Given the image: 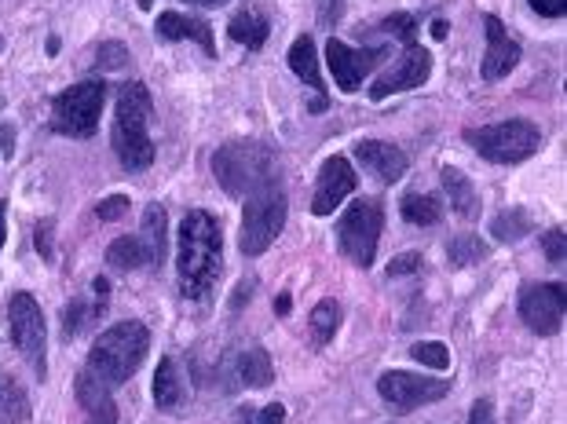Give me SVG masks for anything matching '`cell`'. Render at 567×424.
<instances>
[{
  "label": "cell",
  "mask_w": 567,
  "mask_h": 424,
  "mask_svg": "<svg viewBox=\"0 0 567 424\" xmlns=\"http://www.w3.org/2000/svg\"><path fill=\"white\" fill-rule=\"evenodd\" d=\"M147 121H150L147 85L129 81V85L118 92L114 125H110V143H114V154H118L125 172H143L154 165V139H150L147 132Z\"/></svg>",
  "instance_id": "3957f363"
},
{
  "label": "cell",
  "mask_w": 567,
  "mask_h": 424,
  "mask_svg": "<svg viewBox=\"0 0 567 424\" xmlns=\"http://www.w3.org/2000/svg\"><path fill=\"white\" fill-rule=\"evenodd\" d=\"M483 256H487V242L476 238V234H458V238H450L447 242V260L458 267H469V264H480Z\"/></svg>",
  "instance_id": "4dcf8cb0"
},
{
  "label": "cell",
  "mask_w": 567,
  "mask_h": 424,
  "mask_svg": "<svg viewBox=\"0 0 567 424\" xmlns=\"http://www.w3.org/2000/svg\"><path fill=\"white\" fill-rule=\"evenodd\" d=\"M465 143L487 161H494V165H520L538 150L542 132L524 117H513V121H498V125L487 128H469Z\"/></svg>",
  "instance_id": "5b68a950"
},
{
  "label": "cell",
  "mask_w": 567,
  "mask_h": 424,
  "mask_svg": "<svg viewBox=\"0 0 567 424\" xmlns=\"http://www.w3.org/2000/svg\"><path fill=\"white\" fill-rule=\"evenodd\" d=\"M432 74V55L421 44H407V52L399 55L396 63L388 66L385 74L370 85V99H385L396 96V92H407V88H421Z\"/></svg>",
  "instance_id": "4fadbf2b"
},
{
  "label": "cell",
  "mask_w": 567,
  "mask_h": 424,
  "mask_svg": "<svg viewBox=\"0 0 567 424\" xmlns=\"http://www.w3.org/2000/svg\"><path fill=\"white\" fill-rule=\"evenodd\" d=\"M238 381L246 388H268L275 381V366H271L268 351L264 348H249L238 355Z\"/></svg>",
  "instance_id": "603a6c76"
},
{
  "label": "cell",
  "mask_w": 567,
  "mask_h": 424,
  "mask_svg": "<svg viewBox=\"0 0 567 424\" xmlns=\"http://www.w3.org/2000/svg\"><path fill=\"white\" fill-rule=\"evenodd\" d=\"M355 169L352 161L341 158V154H333V158L322 161L319 169V183H315V198H311V212L315 216H330L337 205L355 191Z\"/></svg>",
  "instance_id": "5bb4252c"
},
{
  "label": "cell",
  "mask_w": 567,
  "mask_h": 424,
  "mask_svg": "<svg viewBox=\"0 0 567 424\" xmlns=\"http://www.w3.org/2000/svg\"><path fill=\"white\" fill-rule=\"evenodd\" d=\"M0 106H4V99H0Z\"/></svg>",
  "instance_id": "681fc988"
},
{
  "label": "cell",
  "mask_w": 567,
  "mask_h": 424,
  "mask_svg": "<svg viewBox=\"0 0 567 424\" xmlns=\"http://www.w3.org/2000/svg\"><path fill=\"white\" fill-rule=\"evenodd\" d=\"M341 11H344V0H319V26L333 30V26L341 22Z\"/></svg>",
  "instance_id": "f35d334b"
},
{
  "label": "cell",
  "mask_w": 567,
  "mask_h": 424,
  "mask_svg": "<svg viewBox=\"0 0 567 424\" xmlns=\"http://www.w3.org/2000/svg\"><path fill=\"white\" fill-rule=\"evenodd\" d=\"M410 359L421 362V366H432V370H447L450 351H447V344H439V340H421V344L410 348Z\"/></svg>",
  "instance_id": "1f68e13d"
},
{
  "label": "cell",
  "mask_w": 567,
  "mask_h": 424,
  "mask_svg": "<svg viewBox=\"0 0 567 424\" xmlns=\"http://www.w3.org/2000/svg\"><path fill=\"white\" fill-rule=\"evenodd\" d=\"M176 271H180V293L187 300L209 297V289L216 286V278L224 271V231L205 209H194L183 216Z\"/></svg>",
  "instance_id": "6da1fadb"
},
{
  "label": "cell",
  "mask_w": 567,
  "mask_h": 424,
  "mask_svg": "<svg viewBox=\"0 0 567 424\" xmlns=\"http://www.w3.org/2000/svg\"><path fill=\"white\" fill-rule=\"evenodd\" d=\"M289 311H293V304H289V297H286V293H279V297H275V315H282V318H286Z\"/></svg>",
  "instance_id": "7bdbcfd3"
},
{
  "label": "cell",
  "mask_w": 567,
  "mask_h": 424,
  "mask_svg": "<svg viewBox=\"0 0 567 424\" xmlns=\"http://www.w3.org/2000/svg\"><path fill=\"white\" fill-rule=\"evenodd\" d=\"M286 421V406L282 403H271V406H264V410H242V424H282Z\"/></svg>",
  "instance_id": "e575fe53"
},
{
  "label": "cell",
  "mask_w": 567,
  "mask_h": 424,
  "mask_svg": "<svg viewBox=\"0 0 567 424\" xmlns=\"http://www.w3.org/2000/svg\"><path fill=\"white\" fill-rule=\"evenodd\" d=\"M150 4H154V0H140V8H150Z\"/></svg>",
  "instance_id": "7dc6e473"
},
{
  "label": "cell",
  "mask_w": 567,
  "mask_h": 424,
  "mask_svg": "<svg viewBox=\"0 0 567 424\" xmlns=\"http://www.w3.org/2000/svg\"><path fill=\"white\" fill-rule=\"evenodd\" d=\"M542 249H546V256L553 260V264H564V231L553 227V231L542 238Z\"/></svg>",
  "instance_id": "74e56055"
},
{
  "label": "cell",
  "mask_w": 567,
  "mask_h": 424,
  "mask_svg": "<svg viewBox=\"0 0 567 424\" xmlns=\"http://www.w3.org/2000/svg\"><path fill=\"white\" fill-rule=\"evenodd\" d=\"M0 417L8 421H30V399L8 370H0Z\"/></svg>",
  "instance_id": "484cf974"
},
{
  "label": "cell",
  "mask_w": 567,
  "mask_h": 424,
  "mask_svg": "<svg viewBox=\"0 0 567 424\" xmlns=\"http://www.w3.org/2000/svg\"><path fill=\"white\" fill-rule=\"evenodd\" d=\"M469 424H494V406H491V399H480V403L472 406Z\"/></svg>",
  "instance_id": "b9f144b4"
},
{
  "label": "cell",
  "mask_w": 567,
  "mask_h": 424,
  "mask_svg": "<svg viewBox=\"0 0 567 424\" xmlns=\"http://www.w3.org/2000/svg\"><path fill=\"white\" fill-rule=\"evenodd\" d=\"M107 264L114 267V271H136L140 264H147V253H143L140 238L125 234V238H118V242H110L107 245Z\"/></svg>",
  "instance_id": "f1b7e54d"
},
{
  "label": "cell",
  "mask_w": 567,
  "mask_h": 424,
  "mask_svg": "<svg viewBox=\"0 0 567 424\" xmlns=\"http://www.w3.org/2000/svg\"><path fill=\"white\" fill-rule=\"evenodd\" d=\"M531 8H535L538 15H546V19H560L567 11V0H531Z\"/></svg>",
  "instance_id": "ab89813d"
},
{
  "label": "cell",
  "mask_w": 567,
  "mask_h": 424,
  "mask_svg": "<svg viewBox=\"0 0 567 424\" xmlns=\"http://www.w3.org/2000/svg\"><path fill=\"white\" fill-rule=\"evenodd\" d=\"M0 424H11V421H4V417H0Z\"/></svg>",
  "instance_id": "c3c4849f"
},
{
  "label": "cell",
  "mask_w": 567,
  "mask_h": 424,
  "mask_svg": "<svg viewBox=\"0 0 567 424\" xmlns=\"http://www.w3.org/2000/svg\"><path fill=\"white\" fill-rule=\"evenodd\" d=\"M385 55H388L385 44H377V48H359V52L348 48L344 41H337V37L326 44V63H330L333 81L341 85V92H359L366 74H370Z\"/></svg>",
  "instance_id": "7c38bea8"
},
{
  "label": "cell",
  "mask_w": 567,
  "mask_h": 424,
  "mask_svg": "<svg viewBox=\"0 0 567 424\" xmlns=\"http://www.w3.org/2000/svg\"><path fill=\"white\" fill-rule=\"evenodd\" d=\"M96 212H99V220L114 223L129 212V198H125V194H110V198H103V202L96 205Z\"/></svg>",
  "instance_id": "d590c367"
},
{
  "label": "cell",
  "mask_w": 567,
  "mask_h": 424,
  "mask_svg": "<svg viewBox=\"0 0 567 424\" xmlns=\"http://www.w3.org/2000/svg\"><path fill=\"white\" fill-rule=\"evenodd\" d=\"M0 249H4V202H0Z\"/></svg>",
  "instance_id": "f6af8a7d"
},
{
  "label": "cell",
  "mask_w": 567,
  "mask_h": 424,
  "mask_svg": "<svg viewBox=\"0 0 567 424\" xmlns=\"http://www.w3.org/2000/svg\"><path fill=\"white\" fill-rule=\"evenodd\" d=\"M308 329H311V344L322 348V344H330L333 333L341 329V304L333 297L319 300L315 308H311V318H308Z\"/></svg>",
  "instance_id": "d4e9b609"
},
{
  "label": "cell",
  "mask_w": 567,
  "mask_h": 424,
  "mask_svg": "<svg viewBox=\"0 0 567 424\" xmlns=\"http://www.w3.org/2000/svg\"><path fill=\"white\" fill-rule=\"evenodd\" d=\"M289 66H293V74H297L304 85L315 88V96H326L319 55H315V41H311V37H297V41H293V48H289Z\"/></svg>",
  "instance_id": "ffe728a7"
},
{
  "label": "cell",
  "mask_w": 567,
  "mask_h": 424,
  "mask_svg": "<svg viewBox=\"0 0 567 424\" xmlns=\"http://www.w3.org/2000/svg\"><path fill=\"white\" fill-rule=\"evenodd\" d=\"M74 388H77V403L85 410V424H118V406H114L107 384L99 381L96 373L92 370L77 373Z\"/></svg>",
  "instance_id": "e0dca14e"
},
{
  "label": "cell",
  "mask_w": 567,
  "mask_h": 424,
  "mask_svg": "<svg viewBox=\"0 0 567 424\" xmlns=\"http://www.w3.org/2000/svg\"><path fill=\"white\" fill-rule=\"evenodd\" d=\"M107 311V300H96L92 308H88L85 300H74V304H66L63 311V340H74L77 333H85L99 315Z\"/></svg>",
  "instance_id": "4316f807"
},
{
  "label": "cell",
  "mask_w": 567,
  "mask_h": 424,
  "mask_svg": "<svg viewBox=\"0 0 567 424\" xmlns=\"http://www.w3.org/2000/svg\"><path fill=\"white\" fill-rule=\"evenodd\" d=\"M213 172L231 198H253L260 191L282 187L279 154L257 139H235L213 154Z\"/></svg>",
  "instance_id": "7a4b0ae2"
},
{
  "label": "cell",
  "mask_w": 567,
  "mask_h": 424,
  "mask_svg": "<svg viewBox=\"0 0 567 424\" xmlns=\"http://www.w3.org/2000/svg\"><path fill=\"white\" fill-rule=\"evenodd\" d=\"M96 66L99 70H121V66H129V52H125V44H99L96 48Z\"/></svg>",
  "instance_id": "d6a6232c"
},
{
  "label": "cell",
  "mask_w": 567,
  "mask_h": 424,
  "mask_svg": "<svg viewBox=\"0 0 567 424\" xmlns=\"http://www.w3.org/2000/svg\"><path fill=\"white\" fill-rule=\"evenodd\" d=\"M355 158L363 161L366 172H374L381 183H399L403 180V172L410 169V158L396 143H385V139H363L359 147H355Z\"/></svg>",
  "instance_id": "2e32d148"
},
{
  "label": "cell",
  "mask_w": 567,
  "mask_h": 424,
  "mask_svg": "<svg viewBox=\"0 0 567 424\" xmlns=\"http://www.w3.org/2000/svg\"><path fill=\"white\" fill-rule=\"evenodd\" d=\"M567 293L560 282H542V286H527L520 293V318L527 322L531 333L538 337H553L564 326Z\"/></svg>",
  "instance_id": "8fae6325"
},
{
  "label": "cell",
  "mask_w": 567,
  "mask_h": 424,
  "mask_svg": "<svg viewBox=\"0 0 567 424\" xmlns=\"http://www.w3.org/2000/svg\"><path fill=\"white\" fill-rule=\"evenodd\" d=\"M443 187H447V194H450V205L461 212V216H480V198H476V191H472V183H469V176L461 169H454V165H447L443 169Z\"/></svg>",
  "instance_id": "cb8c5ba5"
},
{
  "label": "cell",
  "mask_w": 567,
  "mask_h": 424,
  "mask_svg": "<svg viewBox=\"0 0 567 424\" xmlns=\"http://www.w3.org/2000/svg\"><path fill=\"white\" fill-rule=\"evenodd\" d=\"M377 392L385 399L388 406H396V410H418L425 403H439L443 395L450 392L447 381H432V377H421V373H410V370H388L381 373V381H377Z\"/></svg>",
  "instance_id": "30bf717a"
},
{
  "label": "cell",
  "mask_w": 567,
  "mask_h": 424,
  "mask_svg": "<svg viewBox=\"0 0 567 424\" xmlns=\"http://www.w3.org/2000/svg\"><path fill=\"white\" fill-rule=\"evenodd\" d=\"M165 238H169V220H165V209L158 202H150L143 209V227H140V245L147 253L150 267L165 264Z\"/></svg>",
  "instance_id": "d6986e66"
},
{
  "label": "cell",
  "mask_w": 567,
  "mask_h": 424,
  "mask_svg": "<svg viewBox=\"0 0 567 424\" xmlns=\"http://www.w3.org/2000/svg\"><path fill=\"white\" fill-rule=\"evenodd\" d=\"M286 194L282 187L260 191L253 198H246V212H242V231H238V249L246 256L268 253L271 242L279 238L282 223H286Z\"/></svg>",
  "instance_id": "52a82bcc"
},
{
  "label": "cell",
  "mask_w": 567,
  "mask_h": 424,
  "mask_svg": "<svg viewBox=\"0 0 567 424\" xmlns=\"http://www.w3.org/2000/svg\"><path fill=\"white\" fill-rule=\"evenodd\" d=\"M154 403H158V410H180L183 406L180 370L172 359H161L158 370H154Z\"/></svg>",
  "instance_id": "7402d4cb"
},
{
  "label": "cell",
  "mask_w": 567,
  "mask_h": 424,
  "mask_svg": "<svg viewBox=\"0 0 567 424\" xmlns=\"http://www.w3.org/2000/svg\"><path fill=\"white\" fill-rule=\"evenodd\" d=\"M483 26H487V55H483L480 74L483 81H502V77L513 74L516 63H520V44L505 33L502 19H494V15H487Z\"/></svg>",
  "instance_id": "9a60e30c"
},
{
  "label": "cell",
  "mask_w": 567,
  "mask_h": 424,
  "mask_svg": "<svg viewBox=\"0 0 567 424\" xmlns=\"http://www.w3.org/2000/svg\"><path fill=\"white\" fill-rule=\"evenodd\" d=\"M531 227L535 223H531V216L524 209H505L491 220V234L498 242H520L524 234H531Z\"/></svg>",
  "instance_id": "f546056e"
},
{
  "label": "cell",
  "mask_w": 567,
  "mask_h": 424,
  "mask_svg": "<svg viewBox=\"0 0 567 424\" xmlns=\"http://www.w3.org/2000/svg\"><path fill=\"white\" fill-rule=\"evenodd\" d=\"M37 253L52 260V223H37Z\"/></svg>",
  "instance_id": "60d3db41"
},
{
  "label": "cell",
  "mask_w": 567,
  "mask_h": 424,
  "mask_svg": "<svg viewBox=\"0 0 567 424\" xmlns=\"http://www.w3.org/2000/svg\"><path fill=\"white\" fill-rule=\"evenodd\" d=\"M381 30L399 37V41L414 44V37H418V19H414V15H388V19L381 22Z\"/></svg>",
  "instance_id": "836d02e7"
},
{
  "label": "cell",
  "mask_w": 567,
  "mask_h": 424,
  "mask_svg": "<svg viewBox=\"0 0 567 424\" xmlns=\"http://www.w3.org/2000/svg\"><path fill=\"white\" fill-rule=\"evenodd\" d=\"M187 4H224V0H187Z\"/></svg>",
  "instance_id": "bcb514c9"
},
{
  "label": "cell",
  "mask_w": 567,
  "mask_h": 424,
  "mask_svg": "<svg viewBox=\"0 0 567 424\" xmlns=\"http://www.w3.org/2000/svg\"><path fill=\"white\" fill-rule=\"evenodd\" d=\"M403 220L414 223V227H432V223L443 220V205L432 194H407L403 198Z\"/></svg>",
  "instance_id": "83f0119b"
},
{
  "label": "cell",
  "mask_w": 567,
  "mask_h": 424,
  "mask_svg": "<svg viewBox=\"0 0 567 424\" xmlns=\"http://www.w3.org/2000/svg\"><path fill=\"white\" fill-rule=\"evenodd\" d=\"M150 351V329L143 322H118V326L103 329L88 351V370L96 373L99 381L107 384H125L132 373L140 370Z\"/></svg>",
  "instance_id": "277c9868"
},
{
  "label": "cell",
  "mask_w": 567,
  "mask_h": 424,
  "mask_svg": "<svg viewBox=\"0 0 567 424\" xmlns=\"http://www.w3.org/2000/svg\"><path fill=\"white\" fill-rule=\"evenodd\" d=\"M268 33H271V26H268V19L260 15V11H238L235 19L227 22V37L231 41H238L242 48H264V41H268Z\"/></svg>",
  "instance_id": "44dd1931"
},
{
  "label": "cell",
  "mask_w": 567,
  "mask_h": 424,
  "mask_svg": "<svg viewBox=\"0 0 567 424\" xmlns=\"http://www.w3.org/2000/svg\"><path fill=\"white\" fill-rule=\"evenodd\" d=\"M381 227H385V209L377 198H359V202L348 205V212L341 216V227H337V245L341 253L359 267H370L377 256V238H381Z\"/></svg>",
  "instance_id": "ba28073f"
},
{
  "label": "cell",
  "mask_w": 567,
  "mask_h": 424,
  "mask_svg": "<svg viewBox=\"0 0 567 424\" xmlns=\"http://www.w3.org/2000/svg\"><path fill=\"white\" fill-rule=\"evenodd\" d=\"M8 326H11V344L30 359L33 373L44 377L48 373V366H44V315L30 293H11Z\"/></svg>",
  "instance_id": "9c48e42d"
},
{
  "label": "cell",
  "mask_w": 567,
  "mask_h": 424,
  "mask_svg": "<svg viewBox=\"0 0 567 424\" xmlns=\"http://www.w3.org/2000/svg\"><path fill=\"white\" fill-rule=\"evenodd\" d=\"M432 33H436L439 41H443V37H447V22H443V19H436V22H432Z\"/></svg>",
  "instance_id": "ee69618b"
},
{
  "label": "cell",
  "mask_w": 567,
  "mask_h": 424,
  "mask_svg": "<svg viewBox=\"0 0 567 424\" xmlns=\"http://www.w3.org/2000/svg\"><path fill=\"white\" fill-rule=\"evenodd\" d=\"M103 103H107V85L103 81H81L70 85L63 96H55L52 106V125L63 136H96L99 117H103Z\"/></svg>",
  "instance_id": "8992f818"
},
{
  "label": "cell",
  "mask_w": 567,
  "mask_h": 424,
  "mask_svg": "<svg viewBox=\"0 0 567 424\" xmlns=\"http://www.w3.org/2000/svg\"><path fill=\"white\" fill-rule=\"evenodd\" d=\"M418 267H421L418 253H403V256H396V260L388 264V278H407V275H414Z\"/></svg>",
  "instance_id": "8d00e7d4"
},
{
  "label": "cell",
  "mask_w": 567,
  "mask_h": 424,
  "mask_svg": "<svg viewBox=\"0 0 567 424\" xmlns=\"http://www.w3.org/2000/svg\"><path fill=\"white\" fill-rule=\"evenodd\" d=\"M154 33H158V41H198L205 48V55H216V41H213L209 22L191 19V15H183V11H165V15L154 22Z\"/></svg>",
  "instance_id": "ac0fdd59"
}]
</instances>
